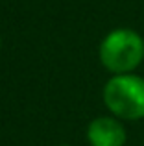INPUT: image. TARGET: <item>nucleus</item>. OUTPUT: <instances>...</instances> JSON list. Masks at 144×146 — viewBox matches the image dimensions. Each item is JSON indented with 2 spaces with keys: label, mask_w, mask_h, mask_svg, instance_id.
Here are the masks:
<instances>
[{
  "label": "nucleus",
  "mask_w": 144,
  "mask_h": 146,
  "mask_svg": "<svg viewBox=\"0 0 144 146\" xmlns=\"http://www.w3.org/2000/svg\"><path fill=\"white\" fill-rule=\"evenodd\" d=\"M100 61L113 74H129L144 61V39L129 28L109 32L100 43Z\"/></svg>",
  "instance_id": "1"
},
{
  "label": "nucleus",
  "mask_w": 144,
  "mask_h": 146,
  "mask_svg": "<svg viewBox=\"0 0 144 146\" xmlns=\"http://www.w3.org/2000/svg\"><path fill=\"white\" fill-rule=\"evenodd\" d=\"M0 44H2V41H0Z\"/></svg>",
  "instance_id": "5"
},
{
  "label": "nucleus",
  "mask_w": 144,
  "mask_h": 146,
  "mask_svg": "<svg viewBox=\"0 0 144 146\" xmlns=\"http://www.w3.org/2000/svg\"><path fill=\"white\" fill-rule=\"evenodd\" d=\"M61 146H70V144H61Z\"/></svg>",
  "instance_id": "4"
},
{
  "label": "nucleus",
  "mask_w": 144,
  "mask_h": 146,
  "mask_svg": "<svg viewBox=\"0 0 144 146\" xmlns=\"http://www.w3.org/2000/svg\"><path fill=\"white\" fill-rule=\"evenodd\" d=\"M126 128L115 117H98L87 128V141L90 146H124Z\"/></svg>",
  "instance_id": "3"
},
{
  "label": "nucleus",
  "mask_w": 144,
  "mask_h": 146,
  "mask_svg": "<svg viewBox=\"0 0 144 146\" xmlns=\"http://www.w3.org/2000/svg\"><path fill=\"white\" fill-rule=\"evenodd\" d=\"M104 104L116 118H144V78L137 74H115L104 87Z\"/></svg>",
  "instance_id": "2"
}]
</instances>
